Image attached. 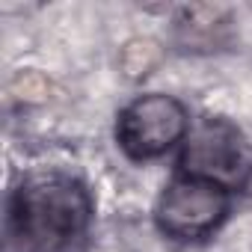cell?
Masks as SVG:
<instances>
[{
  "label": "cell",
  "instance_id": "1",
  "mask_svg": "<svg viewBox=\"0 0 252 252\" xmlns=\"http://www.w3.org/2000/svg\"><path fill=\"white\" fill-rule=\"evenodd\" d=\"M92 225L89 190L68 175H33L9 199L6 252H80Z\"/></svg>",
  "mask_w": 252,
  "mask_h": 252
},
{
  "label": "cell",
  "instance_id": "2",
  "mask_svg": "<svg viewBox=\"0 0 252 252\" xmlns=\"http://www.w3.org/2000/svg\"><path fill=\"white\" fill-rule=\"evenodd\" d=\"M181 163L184 175L231 190L243 187L252 175V146L228 119H202L187 137Z\"/></svg>",
  "mask_w": 252,
  "mask_h": 252
},
{
  "label": "cell",
  "instance_id": "3",
  "mask_svg": "<svg viewBox=\"0 0 252 252\" xmlns=\"http://www.w3.org/2000/svg\"><path fill=\"white\" fill-rule=\"evenodd\" d=\"M228 214V190L205 178L178 175L158 202V228L175 240H202L214 234Z\"/></svg>",
  "mask_w": 252,
  "mask_h": 252
},
{
  "label": "cell",
  "instance_id": "4",
  "mask_svg": "<svg viewBox=\"0 0 252 252\" xmlns=\"http://www.w3.org/2000/svg\"><path fill=\"white\" fill-rule=\"evenodd\" d=\"M187 131V110L172 95H143L119 113L116 140L134 160L166 155Z\"/></svg>",
  "mask_w": 252,
  "mask_h": 252
},
{
  "label": "cell",
  "instance_id": "5",
  "mask_svg": "<svg viewBox=\"0 0 252 252\" xmlns=\"http://www.w3.org/2000/svg\"><path fill=\"white\" fill-rule=\"evenodd\" d=\"M175 42L181 51L208 54L228 42L231 15L225 6H181L175 15Z\"/></svg>",
  "mask_w": 252,
  "mask_h": 252
},
{
  "label": "cell",
  "instance_id": "6",
  "mask_svg": "<svg viewBox=\"0 0 252 252\" xmlns=\"http://www.w3.org/2000/svg\"><path fill=\"white\" fill-rule=\"evenodd\" d=\"M158 57H160V51L152 39H134L122 51V65L131 77H140V74H149V68H155Z\"/></svg>",
  "mask_w": 252,
  "mask_h": 252
}]
</instances>
